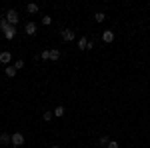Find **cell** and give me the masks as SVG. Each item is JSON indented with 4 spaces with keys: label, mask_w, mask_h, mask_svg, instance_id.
<instances>
[{
    "label": "cell",
    "mask_w": 150,
    "mask_h": 148,
    "mask_svg": "<svg viewBox=\"0 0 150 148\" xmlns=\"http://www.w3.org/2000/svg\"><path fill=\"white\" fill-rule=\"evenodd\" d=\"M64 114H66V110H64V106H56V108H54V116H56V118H62Z\"/></svg>",
    "instance_id": "30bf717a"
},
{
    "label": "cell",
    "mask_w": 150,
    "mask_h": 148,
    "mask_svg": "<svg viewBox=\"0 0 150 148\" xmlns=\"http://www.w3.org/2000/svg\"><path fill=\"white\" fill-rule=\"evenodd\" d=\"M40 60H50V50H42L40 52Z\"/></svg>",
    "instance_id": "2e32d148"
},
{
    "label": "cell",
    "mask_w": 150,
    "mask_h": 148,
    "mask_svg": "<svg viewBox=\"0 0 150 148\" xmlns=\"http://www.w3.org/2000/svg\"><path fill=\"white\" fill-rule=\"evenodd\" d=\"M88 44H90V40H86V36H82L80 40H78V48L80 50H88Z\"/></svg>",
    "instance_id": "ba28073f"
},
{
    "label": "cell",
    "mask_w": 150,
    "mask_h": 148,
    "mask_svg": "<svg viewBox=\"0 0 150 148\" xmlns=\"http://www.w3.org/2000/svg\"><path fill=\"white\" fill-rule=\"evenodd\" d=\"M0 142H2V144H8V142H12V136L6 134V132H2V134H0Z\"/></svg>",
    "instance_id": "8fae6325"
},
{
    "label": "cell",
    "mask_w": 150,
    "mask_h": 148,
    "mask_svg": "<svg viewBox=\"0 0 150 148\" xmlns=\"http://www.w3.org/2000/svg\"><path fill=\"white\" fill-rule=\"evenodd\" d=\"M16 72H18V70L14 68V66H6V76H8V78H14Z\"/></svg>",
    "instance_id": "7c38bea8"
},
{
    "label": "cell",
    "mask_w": 150,
    "mask_h": 148,
    "mask_svg": "<svg viewBox=\"0 0 150 148\" xmlns=\"http://www.w3.org/2000/svg\"><path fill=\"white\" fill-rule=\"evenodd\" d=\"M108 142H110V138H108V136H100V140H98L100 146H108Z\"/></svg>",
    "instance_id": "9a60e30c"
},
{
    "label": "cell",
    "mask_w": 150,
    "mask_h": 148,
    "mask_svg": "<svg viewBox=\"0 0 150 148\" xmlns=\"http://www.w3.org/2000/svg\"><path fill=\"white\" fill-rule=\"evenodd\" d=\"M108 148H118V142H116V140H110V142H108Z\"/></svg>",
    "instance_id": "44dd1931"
},
{
    "label": "cell",
    "mask_w": 150,
    "mask_h": 148,
    "mask_svg": "<svg viewBox=\"0 0 150 148\" xmlns=\"http://www.w3.org/2000/svg\"><path fill=\"white\" fill-rule=\"evenodd\" d=\"M6 22L10 24V26H16V24H18V12L16 10H8L6 12Z\"/></svg>",
    "instance_id": "6da1fadb"
},
{
    "label": "cell",
    "mask_w": 150,
    "mask_h": 148,
    "mask_svg": "<svg viewBox=\"0 0 150 148\" xmlns=\"http://www.w3.org/2000/svg\"><path fill=\"white\" fill-rule=\"evenodd\" d=\"M14 68H16V70H22V68H24V60H22V58L14 62Z\"/></svg>",
    "instance_id": "e0dca14e"
},
{
    "label": "cell",
    "mask_w": 150,
    "mask_h": 148,
    "mask_svg": "<svg viewBox=\"0 0 150 148\" xmlns=\"http://www.w3.org/2000/svg\"><path fill=\"white\" fill-rule=\"evenodd\" d=\"M94 20H96V22H104V20H106V14H104V12H96V14H94Z\"/></svg>",
    "instance_id": "5bb4252c"
},
{
    "label": "cell",
    "mask_w": 150,
    "mask_h": 148,
    "mask_svg": "<svg viewBox=\"0 0 150 148\" xmlns=\"http://www.w3.org/2000/svg\"><path fill=\"white\" fill-rule=\"evenodd\" d=\"M26 10L30 12V14H36V12H38V4H34V2H30V4L26 6Z\"/></svg>",
    "instance_id": "4fadbf2b"
},
{
    "label": "cell",
    "mask_w": 150,
    "mask_h": 148,
    "mask_svg": "<svg viewBox=\"0 0 150 148\" xmlns=\"http://www.w3.org/2000/svg\"><path fill=\"white\" fill-rule=\"evenodd\" d=\"M62 40H64V42H72V40H74V32H72L70 28L62 30Z\"/></svg>",
    "instance_id": "5b68a950"
},
{
    "label": "cell",
    "mask_w": 150,
    "mask_h": 148,
    "mask_svg": "<svg viewBox=\"0 0 150 148\" xmlns=\"http://www.w3.org/2000/svg\"><path fill=\"white\" fill-rule=\"evenodd\" d=\"M50 148H60V146H50Z\"/></svg>",
    "instance_id": "7402d4cb"
},
{
    "label": "cell",
    "mask_w": 150,
    "mask_h": 148,
    "mask_svg": "<svg viewBox=\"0 0 150 148\" xmlns=\"http://www.w3.org/2000/svg\"><path fill=\"white\" fill-rule=\"evenodd\" d=\"M2 32H4V36H6V40H12V38L16 36V26H10V24H8Z\"/></svg>",
    "instance_id": "3957f363"
},
{
    "label": "cell",
    "mask_w": 150,
    "mask_h": 148,
    "mask_svg": "<svg viewBox=\"0 0 150 148\" xmlns=\"http://www.w3.org/2000/svg\"><path fill=\"white\" fill-rule=\"evenodd\" d=\"M52 116H54V112H50V110H46V112L42 114V118H44L46 122H48V120H52Z\"/></svg>",
    "instance_id": "ac0fdd59"
},
{
    "label": "cell",
    "mask_w": 150,
    "mask_h": 148,
    "mask_svg": "<svg viewBox=\"0 0 150 148\" xmlns=\"http://www.w3.org/2000/svg\"><path fill=\"white\" fill-rule=\"evenodd\" d=\"M50 60H52V62H56V60H60V50H56V48H52V50H50Z\"/></svg>",
    "instance_id": "9c48e42d"
},
{
    "label": "cell",
    "mask_w": 150,
    "mask_h": 148,
    "mask_svg": "<svg viewBox=\"0 0 150 148\" xmlns=\"http://www.w3.org/2000/svg\"><path fill=\"white\" fill-rule=\"evenodd\" d=\"M10 148H18V146H10Z\"/></svg>",
    "instance_id": "603a6c76"
},
{
    "label": "cell",
    "mask_w": 150,
    "mask_h": 148,
    "mask_svg": "<svg viewBox=\"0 0 150 148\" xmlns=\"http://www.w3.org/2000/svg\"><path fill=\"white\" fill-rule=\"evenodd\" d=\"M8 26V22H6V18H0V30H4Z\"/></svg>",
    "instance_id": "d6986e66"
},
{
    "label": "cell",
    "mask_w": 150,
    "mask_h": 148,
    "mask_svg": "<svg viewBox=\"0 0 150 148\" xmlns=\"http://www.w3.org/2000/svg\"><path fill=\"white\" fill-rule=\"evenodd\" d=\"M24 144V134L22 132H14V134H12V146H22Z\"/></svg>",
    "instance_id": "7a4b0ae2"
},
{
    "label": "cell",
    "mask_w": 150,
    "mask_h": 148,
    "mask_svg": "<svg viewBox=\"0 0 150 148\" xmlns=\"http://www.w3.org/2000/svg\"><path fill=\"white\" fill-rule=\"evenodd\" d=\"M50 22H52V18H50V16H42V24H46V26H48Z\"/></svg>",
    "instance_id": "ffe728a7"
},
{
    "label": "cell",
    "mask_w": 150,
    "mask_h": 148,
    "mask_svg": "<svg viewBox=\"0 0 150 148\" xmlns=\"http://www.w3.org/2000/svg\"><path fill=\"white\" fill-rule=\"evenodd\" d=\"M24 32L28 36H34L36 34V22H26V26H24Z\"/></svg>",
    "instance_id": "277c9868"
},
{
    "label": "cell",
    "mask_w": 150,
    "mask_h": 148,
    "mask_svg": "<svg viewBox=\"0 0 150 148\" xmlns=\"http://www.w3.org/2000/svg\"><path fill=\"white\" fill-rule=\"evenodd\" d=\"M10 60H12L10 52H2V54H0V62H2V64H10Z\"/></svg>",
    "instance_id": "52a82bcc"
},
{
    "label": "cell",
    "mask_w": 150,
    "mask_h": 148,
    "mask_svg": "<svg viewBox=\"0 0 150 148\" xmlns=\"http://www.w3.org/2000/svg\"><path fill=\"white\" fill-rule=\"evenodd\" d=\"M102 40L106 42V44H110V42L114 40V32H112V30H104L102 32Z\"/></svg>",
    "instance_id": "8992f818"
}]
</instances>
